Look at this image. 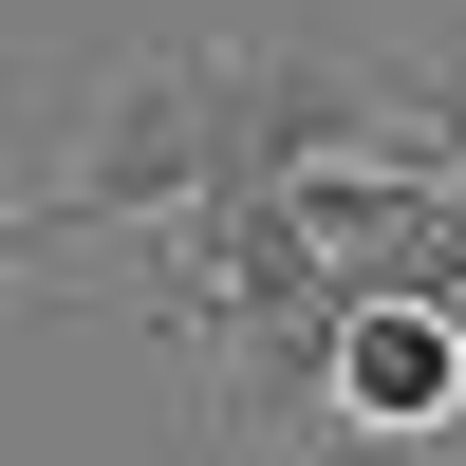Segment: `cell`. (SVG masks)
<instances>
[{
	"label": "cell",
	"mask_w": 466,
	"mask_h": 466,
	"mask_svg": "<svg viewBox=\"0 0 466 466\" xmlns=\"http://www.w3.org/2000/svg\"><path fill=\"white\" fill-rule=\"evenodd\" d=\"M318 466H392L466 430V318L448 299H318V392H299Z\"/></svg>",
	"instance_id": "7a4b0ae2"
},
{
	"label": "cell",
	"mask_w": 466,
	"mask_h": 466,
	"mask_svg": "<svg viewBox=\"0 0 466 466\" xmlns=\"http://www.w3.org/2000/svg\"><path fill=\"white\" fill-rule=\"evenodd\" d=\"M318 149H392V75L299 56V37H168V56H112L56 94L37 131V224L56 243H131V224L206 206V187H280Z\"/></svg>",
	"instance_id": "6da1fadb"
},
{
	"label": "cell",
	"mask_w": 466,
	"mask_h": 466,
	"mask_svg": "<svg viewBox=\"0 0 466 466\" xmlns=\"http://www.w3.org/2000/svg\"><path fill=\"white\" fill-rule=\"evenodd\" d=\"M56 261H75V243H56V224H37V187L0 168V299H37V280H56Z\"/></svg>",
	"instance_id": "3957f363"
}]
</instances>
